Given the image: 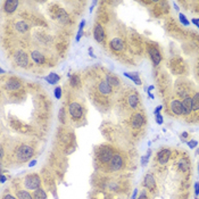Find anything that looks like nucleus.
<instances>
[{
    "instance_id": "obj_13",
    "label": "nucleus",
    "mask_w": 199,
    "mask_h": 199,
    "mask_svg": "<svg viewBox=\"0 0 199 199\" xmlns=\"http://www.w3.org/2000/svg\"><path fill=\"white\" fill-rule=\"evenodd\" d=\"M98 89H99V92L102 93V95H109L110 92H112L113 86H110L107 81H101L100 83H99Z\"/></svg>"
},
{
    "instance_id": "obj_47",
    "label": "nucleus",
    "mask_w": 199,
    "mask_h": 199,
    "mask_svg": "<svg viewBox=\"0 0 199 199\" xmlns=\"http://www.w3.org/2000/svg\"><path fill=\"white\" fill-rule=\"evenodd\" d=\"M198 171H199V165H198Z\"/></svg>"
},
{
    "instance_id": "obj_2",
    "label": "nucleus",
    "mask_w": 199,
    "mask_h": 199,
    "mask_svg": "<svg viewBox=\"0 0 199 199\" xmlns=\"http://www.w3.org/2000/svg\"><path fill=\"white\" fill-rule=\"evenodd\" d=\"M24 184L26 189H30V190H36L40 188V184H41V181H40V178H39L36 174H30L27 175L24 180Z\"/></svg>"
},
{
    "instance_id": "obj_22",
    "label": "nucleus",
    "mask_w": 199,
    "mask_h": 199,
    "mask_svg": "<svg viewBox=\"0 0 199 199\" xmlns=\"http://www.w3.org/2000/svg\"><path fill=\"white\" fill-rule=\"evenodd\" d=\"M59 80H60V77L58 76L56 73H50V74L46 77V81H48V83H50V84H56Z\"/></svg>"
},
{
    "instance_id": "obj_11",
    "label": "nucleus",
    "mask_w": 199,
    "mask_h": 199,
    "mask_svg": "<svg viewBox=\"0 0 199 199\" xmlns=\"http://www.w3.org/2000/svg\"><path fill=\"white\" fill-rule=\"evenodd\" d=\"M143 123H145V116L140 113H137L135 115L132 116V119H131V125L134 129L141 128L143 125Z\"/></svg>"
},
{
    "instance_id": "obj_37",
    "label": "nucleus",
    "mask_w": 199,
    "mask_h": 199,
    "mask_svg": "<svg viewBox=\"0 0 199 199\" xmlns=\"http://www.w3.org/2000/svg\"><path fill=\"white\" fill-rule=\"evenodd\" d=\"M162 109H163V106H161V105H159V106H157V107H156L154 114H155V115H157V114H159V112H161Z\"/></svg>"
},
{
    "instance_id": "obj_6",
    "label": "nucleus",
    "mask_w": 199,
    "mask_h": 199,
    "mask_svg": "<svg viewBox=\"0 0 199 199\" xmlns=\"http://www.w3.org/2000/svg\"><path fill=\"white\" fill-rule=\"evenodd\" d=\"M123 166V158L119 154H114L113 158L109 162V167L112 171H119Z\"/></svg>"
},
{
    "instance_id": "obj_31",
    "label": "nucleus",
    "mask_w": 199,
    "mask_h": 199,
    "mask_svg": "<svg viewBox=\"0 0 199 199\" xmlns=\"http://www.w3.org/2000/svg\"><path fill=\"white\" fill-rule=\"evenodd\" d=\"M179 18H180V22H181V23L183 24L184 26H187V25H189V21H188L187 18H185V16H184L183 14H180V15H179Z\"/></svg>"
},
{
    "instance_id": "obj_3",
    "label": "nucleus",
    "mask_w": 199,
    "mask_h": 199,
    "mask_svg": "<svg viewBox=\"0 0 199 199\" xmlns=\"http://www.w3.org/2000/svg\"><path fill=\"white\" fill-rule=\"evenodd\" d=\"M69 114H71V116L73 117V119H81L82 116H83V108H82V106H81L79 102H72L71 105H69Z\"/></svg>"
},
{
    "instance_id": "obj_9",
    "label": "nucleus",
    "mask_w": 199,
    "mask_h": 199,
    "mask_svg": "<svg viewBox=\"0 0 199 199\" xmlns=\"http://www.w3.org/2000/svg\"><path fill=\"white\" fill-rule=\"evenodd\" d=\"M171 150L169 149H162V150H159L157 154V161L159 164H162V165H164V164H166L167 162H169V157H171Z\"/></svg>"
},
{
    "instance_id": "obj_32",
    "label": "nucleus",
    "mask_w": 199,
    "mask_h": 199,
    "mask_svg": "<svg viewBox=\"0 0 199 199\" xmlns=\"http://www.w3.org/2000/svg\"><path fill=\"white\" fill-rule=\"evenodd\" d=\"M54 92H55V97H56V99H60V97H62V88H60V86H57Z\"/></svg>"
},
{
    "instance_id": "obj_30",
    "label": "nucleus",
    "mask_w": 199,
    "mask_h": 199,
    "mask_svg": "<svg viewBox=\"0 0 199 199\" xmlns=\"http://www.w3.org/2000/svg\"><path fill=\"white\" fill-rule=\"evenodd\" d=\"M80 83H81L80 77L77 76V75H73V76L71 77V86H79Z\"/></svg>"
},
{
    "instance_id": "obj_49",
    "label": "nucleus",
    "mask_w": 199,
    "mask_h": 199,
    "mask_svg": "<svg viewBox=\"0 0 199 199\" xmlns=\"http://www.w3.org/2000/svg\"><path fill=\"white\" fill-rule=\"evenodd\" d=\"M198 73H199V69H198Z\"/></svg>"
},
{
    "instance_id": "obj_39",
    "label": "nucleus",
    "mask_w": 199,
    "mask_h": 199,
    "mask_svg": "<svg viewBox=\"0 0 199 199\" xmlns=\"http://www.w3.org/2000/svg\"><path fill=\"white\" fill-rule=\"evenodd\" d=\"M138 199H148V197H147V193H146L145 191H143V192H141Z\"/></svg>"
},
{
    "instance_id": "obj_35",
    "label": "nucleus",
    "mask_w": 199,
    "mask_h": 199,
    "mask_svg": "<svg viewBox=\"0 0 199 199\" xmlns=\"http://www.w3.org/2000/svg\"><path fill=\"white\" fill-rule=\"evenodd\" d=\"M197 145H198V142H197L196 140H190V141L188 142V147H189V148H191V149L196 148Z\"/></svg>"
},
{
    "instance_id": "obj_12",
    "label": "nucleus",
    "mask_w": 199,
    "mask_h": 199,
    "mask_svg": "<svg viewBox=\"0 0 199 199\" xmlns=\"http://www.w3.org/2000/svg\"><path fill=\"white\" fill-rule=\"evenodd\" d=\"M93 36H95V39L97 42H102L105 39V32L104 29L101 26L100 24H97L93 29Z\"/></svg>"
},
{
    "instance_id": "obj_1",
    "label": "nucleus",
    "mask_w": 199,
    "mask_h": 199,
    "mask_svg": "<svg viewBox=\"0 0 199 199\" xmlns=\"http://www.w3.org/2000/svg\"><path fill=\"white\" fill-rule=\"evenodd\" d=\"M33 148L29 145H21L16 150V157L21 162H26L29 161L33 156Z\"/></svg>"
},
{
    "instance_id": "obj_21",
    "label": "nucleus",
    "mask_w": 199,
    "mask_h": 199,
    "mask_svg": "<svg viewBox=\"0 0 199 199\" xmlns=\"http://www.w3.org/2000/svg\"><path fill=\"white\" fill-rule=\"evenodd\" d=\"M16 30L21 33H25L29 30V25H27V23H25V22L23 21L17 22V23H16Z\"/></svg>"
},
{
    "instance_id": "obj_7",
    "label": "nucleus",
    "mask_w": 199,
    "mask_h": 199,
    "mask_svg": "<svg viewBox=\"0 0 199 199\" xmlns=\"http://www.w3.org/2000/svg\"><path fill=\"white\" fill-rule=\"evenodd\" d=\"M114 154L112 152V149L109 148H104L99 152V161L101 162L102 164H107L110 162V159L113 158Z\"/></svg>"
},
{
    "instance_id": "obj_15",
    "label": "nucleus",
    "mask_w": 199,
    "mask_h": 199,
    "mask_svg": "<svg viewBox=\"0 0 199 199\" xmlns=\"http://www.w3.org/2000/svg\"><path fill=\"white\" fill-rule=\"evenodd\" d=\"M18 6V1L17 0H8L5 3V10L7 13H14L16 10Z\"/></svg>"
},
{
    "instance_id": "obj_26",
    "label": "nucleus",
    "mask_w": 199,
    "mask_h": 199,
    "mask_svg": "<svg viewBox=\"0 0 199 199\" xmlns=\"http://www.w3.org/2000/svg\"><path fill=\"white\" fill-rule=\"evenodd\" d=\"M124 76L129 77V79H131V80L133 81L134 83L137 84V86H140L141 84V80H140L139 75H138V73H134V74H129V73H124Z\"/></svg>"
},
{
    "instance_id": "obj_24",
    "label": "nucleus",
    "mask_w": 199,
    "mask_h": 199,
    "mask_svg": "<svg viewBox=\"0 0 199 199\" xmlns=\"http://www.w3.org/2000/svg\"><path fill=\"white\" fill-rule=\"evenodd\" d=\"M189 167H190V163H189L188 159H185V158L181 159L180 163H179V169H181L182 172H187L188 169H189Z\"/></svg>"
},
{
    "instance_id": "obj_40",
    "label": "nucleus",
    "mask_w": 199,
    "mask_h": 199,
    "mask_svg": "<svg viewBox=\"0 0 199 199\" xmlns=\"http://www.w3.org/2000/svg\"><path fill=\"white\" fill-rule=\"evenodd\" d=\"M3 199H16V198L14 196H12V195H5L3 197Z\"/></svg>"
},
{
    "instance_id": "obj_42",
    "label": "nucleus",
    "mask_w": 199,
    "mask_h": 199,
    "mask_svg": "<svg viewBox=\"0 0 199 199\" xmlns=\"http://www.w3.org/2000/svg\"><path fill=\"white\" fill-rule=\"evenodd\" d=\"M137 195H138V190L135 189V190L133 191V195H132V198H131V199H135V198H137Z\"/></svg>"
},
{
    "instance_id": "obj_28",
    "label": "nucleus",
    "mask_w": 199,
    "mask_h": 199,
    "mask_svg": "<svg viewBox=\"0 0 199 199\" xmlns=\"http://www.w3.org/2000/svg\"><path fill=\"white\" fill-rule=\"evenodd\" d=\"M192 110H199V92L192 97Z\"/></svg>"
},
{
    "instance_id": "obj_41",
    "label": "nucleus",
    "mask_w": 199,
    "mask_h": 199,
    "mask_svg": "<svg viewBox=\"0 0 199 199\" xmlns=\"http://www.w3.org/2000/svg\"><path fill=\"white\" fill-rule=\"evenodd\" d=\"M191 22H192V23L195 24L196 26H198V25H199V19H197V18H193V19H192Z\"/></svg>"
},
{
    "instance_id": "obj_14",
    "label": "nucleus",
    "mask_w": 199,
    "mask_h": 199,
    "mask_svg": "<svg viewBox=\"0 0 199 199\" xmlns=\"http://www.w3.org/2000/svg\"><path fill=\"white\" fill-rule=\"evenodd\" d=\"M184 107V115H189L192 112V98L191 97H185L182 101Z\"/></svg>"
},
{
    "instance_id": "obj_4",
    "label": "nucleus",
    "mask_w": 199,
    "mask_h": 199,
    "mask_svg": "<svg viewBox=\"0 0 199 199\" xmlns=\"http://www.w3.org/2000/svg\"><path fill=\"white\" fill-rule=\"evenodd\" d=\"M169 108H171V112H172L174 115L176 116H181L184 115V107L183 104L181 101L178 100V99H174V100L171 101V105H169Z\"/></svg>"
},
{
    "instance_id": "obj_19",
    "label": "nucleus",
    "mask_w": 199,
    "mask_h": 199,
    "mask_svg": "<svg viewBox=\"0 0 199 199\" xmlns=\"http://www.w3.org/2000/svg\"><path fill=\"white\" fill-rule=\"evenodd\" d=\"M129 105H130L131 108H135L138 107V105H139V97L138 95H131L129 97Z\"/></svg>"
},
{
    "instance_id": "obj_5",
    "label": "nucleus",
    "mask_w": 199,
    "mask_h": 199,
    "mask_svg": "<svg viewBox=\"0 0 199 199\" xmlns=\"http://www.w3.org/2000/svg\"><path fill=\"white\" fill-rule=\"evenodd\" d=\"M148 54H149V56H150V58H152L154 65L157 66L158 64L162 62L161 53H159V50H158L155 46H148Z\"/></svg>"
},
{
    "instance_id": "obj_8",
    "label": "nucleus",
    "mask_w": 199,
    "mask_h": 199,
    "mask_svg": "<svg viewBox=\"0 0 199 199\" xmlns=\"http://www.w3.org/2000/svg\"><path fill=\"white\" fill-rule=\"evenodd\" d=\"M14 59H15L16 64L21 67H26L27 63H29V59H27V56L24 51H17L14 56Z\"/></svg>"
},
{
    "instance_id": "obj_36",
    "label": "nucleus",
    "mask_w": 199,
    "mask_h": 199,
    "mask_svg": "<svg viewBox=\"0 0 199 199\" xmlns=\"http://www.w3.org/2000/svg\"><path fill=\"white\" fill-rule=\"evenodd\" d=\"M149 157H150V150H149V152H148V154H147V156L142 158V165H146V164H147V162H148V158H149Z\"/></svg>"
},
{
    "instance_id": "obj_10",
    "label": "nucleus",
    "mask_w": 199,
    "mask_h": 199,
    "mask_svg": "<svg viewBox=\"0 0 199 199\" xmlns=\"http://www.w3.org/2000/svg\"><path fill=\"white\" fill-rule=\"evenodd\" d=\"M142 185L146 188V189H148L150 191H154L156 189V181H155V178L152 175V174H147L143 179V182H142Z\"/></svg>"
},
{
    "instance_id": "obj_44",
    "label": "nucleus",
    "mask_w": 199,
    "mask_h": 199,
    "mask_svg": "<svg viewBox=\"0 0 199 199\" xmlns=\"http://www.w3.org/2000/svg\"><path fill=\"white\" fill-rule=\"evenodd\" d=\"M5 182H6V176L1 175V183H5Z\"/></svg>"
},
{
    "instance_id": "obj_27",
    "label": "nucleus",
    "mask_w": 199,
    "mask_h": 199,
    "mask_svg": "<svg viewBox=\"0 0 199 199\" xmlns=\"http://www.w3.org/2000/svg\"><path fill=\"white\" fill-rule=\"evenodd\" d=\"M17 198L18 199H33V196H31L30 192L26 190H19L17 191Z\"/></svg>"
},
{
    "instance_id": "obj_46",
    "label": "nucleus",
    "mask_w": 199,
    "mask_h": 199,
    "mask_svg": "<svg viewBox=\"0 0 199 199\" xmlns=\"http://www.w3.org/2000/svg\"><path fill=\"white\" fill-rule=\"evenodd\" d=\"M174 8H175V9H176V10H179V7H178V6H176V3H174Z\"/></svg>"
},
{
    "instance_id": "obj_43",
    "label": "nucleus",
    "mask_w": 199,
    "mask_h": 199,
    "mask_svg": "<svg viewBox=\"0 0 199 199\" xmlns=\"http://www.w3.org/2000/svg\"><path fill=\"white\" fill-rule=\"evenodd\" d=\"M36 164V161H31V162H30V164H29V166L32 167V166H34Z\"/></svg>"
},
{
    "instance_id": "obj_17",
    "label": "nucleus",
    "mask_w": 199,
    "mask_h": 199,
    "mask_svg": "<svg viewBox=\"0 0 199 199\" xmlns=\"http://www.w3.org/2000/svg\"><path fill=\"white\" fill-rule=\"evenodd\" d=\"M110 47H112V49L115 51H119L121 49L123 48V42L121 39H113L112 41H110Z\"/></svg>"
},
{
    "instance_id": "obj_16",
    "label": "nucleus",
    "mask_w": 199,
    "mask_h": 199,
    "mask_svg": "<svg viewBox=\"0 0 199 199\" xmlns=\"http://www.w3.org/2000/svg\"><path fill=\"white\" fill-rule=\"evenodd\" d=\"M6 88L8 90H10V91H15V90H18L21 88V83H19V81L17 79H10L7 82Z\"/></svg>"
},
{
    "instance_id": "obj_45",
    "label": "nucleus",
    "mask_w": 199,
    "mask_h": 199,
    "mask_svg": "<svg viewBox=\"0 0 199 199\" xmlns=\"http://www.w3.org/2000/svg\"><path fill=\"white\" fill-rule=\"evenodd\" d=\"M185 138H188V133L187 132H183L182 133V139H185Z\"/></svg>"
},
{
    "instance_id": "obj_34",
    "label": "nucleus",
    "mask_w": 199,
    "mask_h": 199,
    "mask_svg": "<svg viewBox=\"0 0 199 199\" xmlns=\"http://www.w3.org/2000/svg\"><path fill=\"white\" fill-rule=\"evenodd\" d=\"M156 123L159 124V125L164 123V119H163V116H162L161 114H157V115H156Z\"/></svg>"
},
{
    "instance_id": "obj_23",
    "label": "nucleus",
    "mask_w": 199,
    "mask_h": 199,
    "mask_svg": "<svg viewBox=\"0 0 199 199\" xmlns=\"http://www.w3.org/2000/svg\"><path fill=\"white\" fill-rule=\"evenodd\" d=\"M57 17L59 18L62 22H64V23H66V22L69 21V15L66 14V12L63 8L58 9V12H57Z\"/></svg>"
},
{
    "instance_id": "obj_48",
    "label": "nucleus",
    "mask_w": 199,
    "mask_h": 199,
    "mask_svg": "<svg viewBox=\"0 0 199 199\" xmlns=\"http://www.w3.org/2000/svg\"><path fill=\"white\" fill-rule=\"evenodd\" d=\"M197 27H198V29H199V25H198V26H197Z\"/></svg>"
},
{
    "instance_id": "obj_38",
    "label": "nucleus",
    "mask_w": 199,
    "mask_h": 199,
    "mask_svg": "<svg viewBox=\"0 0 199 199\" xmlns=\"http://www.w3.org/2000/svg\"><path fill=\"white\" fill-rule=\"evenodd\" d=\"M195 193H196V196H198L199 195V183L198 182L195 183Z\"/></svg>"
},
{
    "instance_id": "obj_29",
    "label": "nucleus",
    "mask_w": 199,
    "mask_h": 199,
    "mask_svg": "<svg viewBox=\"0 0 199 199\" xmlns=\"http://www.w3.org/2000/svg\"><path fill=\"white\" fill-rule=\"evenodd\" d=\"M84 24H86V21H82L80 24V27H79V32H77V36H76V41L79 42L80 41L81 36H82V34H83V27H84Z\"/></svg>"
},
{
    "instance_id": "obj_33",
    "label": "nucleus",
    "mask_w": 199,
    "mask_h": 199,
    "mask_svg": "<svg viewBox=\"0 0 199 199\" xmlns=\"http://www.w3.org/2000/svg\"><path fill=\"white\" fill-rule=\"evenodd\" d=\"M59 121L60 122H64V121H65V109H64V108H60L59 110Z\"/></svg>"
},
{
    "instance_id": "obj_25",
    "label": "nucleus",
    "mask_w": 199,
    "mask_h": 199,
    "mask_svg": "<svg viewBox=\"0 0 199 199\" xmlns=\"http://www.w3.org/2000/svg\"><path fill=\"white\" fill-rule=\"evenodd\" d=\"M106 81H107L108 83H109L112 86H117L119 84V77L114 76V75H107V77H106Z\"/></svg>"
},
{
    "instance_id": "obj_18",
    "label": "nucleus",
    "mask_w": 199,
    "mask_h": 199,
    "mask_svg": "<svg viewBox=\"0 0 199 199\" xmlns=\"http://www.w3.org/2000/svg\"><path fill=\"white\" fill-rule=\"evenodd\" d=\"M31 56H32V59L34 60L36 64H43L46 60L45 56H43L42 54H40L39 51H33L32 54H31Z\"/></svg>"
},
{
    "instance_id": "obj_20",
    "label": "nucleus",
    "mask_w": 199,
    "mask_h": 199,
    "mask_svg": "<svg viewBox=\"0 0 199 199\" xmlns=\"http://www.w3.org/2000/svg\"><path fill=\"white\" fill-rule=\"evenodd\" d=\"M33 199H47V195H46L45 190L39 188L33 192Z\"/></svg>"
}]
</instances>
